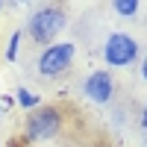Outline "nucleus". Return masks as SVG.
I'll return each instance as SVG.
<instances>
[{
    "mask_svg": "<svg viewBox=\"0 0 147 147\" xmlns=\"http://www.w3.org/2000/svg\"><path fill=\"white\" fill-rule=\"evenodd\" d=\"M68 27V9L59 6V3H41L35 6L30 15H27V24H24V35L38 44V47H47L59 41V35L65 32Z\"/></svg>",
    "mask_w": 147,
    "mask_h": 147,
    "instance_id": "obj_1",
    "label": "nucleus"
},
{
    "mask_svg": "<svg viewBox=\"0 0 147 147\" xmlns=\"http://www.w3.org/2000/svg\"><path fill=\"white\" fill-rule=\"evenodd\" d=\"M65 127V115L62 109L53 103H41L38 109L27 112L24 118V141L27 144H41V141H53Z\"/></svg>",
    "mask_w": 147,
    "mask_h": 147,
    "instance_id": "obj_2",
    "label": "nucleus"
},
{
    "mask_svg": "<svg viewBox=\"0 0 147 147\" xmlns=\"http://www.w3.org/2000/svg\"><path fill=\"white\" fill-rule=\"evenodd\" d=\"M74 59H77V44L71 38L68 41H53V44L38 50V56H35V74L41 80H62L74 68Z\"/></svg>",
    "mask_w": 147,
    "mask_h": 147,
    "instance_id": "obj_3",
    "label": "nucleus"
},
{
    "mask_svg": "<svg viewBox=\"0 0 147 147\" xmlns=\"http://www.w3.org/2000/svg\"><path fill=\"white\" fill-rule=\"evenodd\" d=\"M100 56H103V62L109 68H129L141 59V44H138L136 35L118 30V32L106 35V41L100 47Z\"/></svg>",
    "mask_w": 147,
    "mask_h": 147,
    "instance_id": "obj_4",
    "label": "nucleus"
},
{
    "mask_svg": "<svg viewBox=\"0 0 147 147\" xmlns=\"http://www.w3.org/2000/svg\"><path fill=\"white\" fill-rule=\"evenodd\" d=\"M80 91H82V97H85L88 103H94V106H109V103L118 97V82H115V77H112V71L97 68V71H91V74H85V77H82Z\"/></svg>",
    "mask_w": 147,
    "mask_h": 147,
    "instance_id": "obj_5",
    "label": "nucleus"
},
{
    "mask_svg": "<svg viewBox=\"0 0 147 147\" xmlns=\"http://www.w3.org/2000/svg\"><path fill=\"white\" fill-rule=\"evenodd\" d=\"M12 100H15V106L24 109V112H32V109H38V106H41V97L35 94L32 88H27V85H18L15 94H12Z\"/></svg>",
    "mask_w": 147,
    "mask_h": 147,
    "instance_id": "obj_6",
    "label": "nucleus"
},
{
    "mask_svg": "<svg viewBox=\"0 0 147 147\" xmlns=\"http://www.w3.org/2000/svg\"><path fill=\"white\" fill-rule=\"evenodd\" d=\"M21 41H24V30H12L9 41H6V50H3L6 62H18V53H21Z\"/></svg>",
    "mask_w": 147,
    "mask_h": 147,
    "instance_id": "obj_7",
    "label": "nucleus"
},
{
    "mask_svg": "<svg viewBox=\"0 0 147 147\" xmlns=\"http://www.w3.org/2000/svg\"><path fill=\"white\" fill-rule=\"evenodd\" d=\"M112 12L121 15V18H136L138 12H141V3H138V0H115Z\"/></svg>",
    "mask_w": 147,
    "mask_h": 147,
    "instance_id": "obj_8",
    "label": "nucleus"
},
{
    "mask_svg": "<svg viewBox=\"0 0 147 147\" xmlns=\"http://www.w3.org/2000/svg\"><path fill=\"white\" fill-rule=\"evenodd\" d=\"M138 129H141V132H147V103L141 106V112H138Z\"/></svg>",
    "mask_w": 147,
    "mask_h": 147,
    "instance_id": "obj_9",
    "label": "nucleus"
},
{
    "mask_svg": "<svg viewBox=\"0 0 147 147\" xmlns=\"http://www.w3.org/2000/svg\"><path fill=\"white\" fill-rule=\"evenodd\" d=\"M138 74H141V80L147 82V53L141 56V62H138Z\"/></svg>",
    "mask_w": 147,
    "mask_h": 147,
    "instance_id": "obj_10",
    "label": "nucleus"
},
{
    "mask_svg": "<svg viewBox=\"0 0 147 147\" xmlns=\"http://www.w3.org/2000/svg\"><path fill=\"white\" fill-rule=\"evenodd\" d=\"M0 9H3V3H0Z\"/></svg>",
    "mask_w": 147,
    "mask_h": 147,
    "instance_id": "obj_11",
    "label": "nucleus"
},
{
    "mask_svg": "<svg viewBox=\"0 0 147 147\" xmlns=\"http://www.w3.org/2000/svg\"><path fill=\"white\" fill-rule=\"evenodd\" d=\"M0 147H3V144H0Z\"/></svg>",
    "mask_w": 147,
    "mask_h": 147,
    "instance_id": "obj_12",
    "label": "nucleus"
}]
</instances>
